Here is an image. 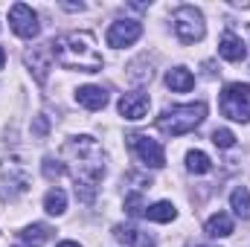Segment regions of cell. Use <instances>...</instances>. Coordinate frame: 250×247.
I'll return each mask as SVG.
<instances>
[{"label":"cell","mask_w":250,"mask_h":247,"mask_svg":"<svg viewBox=\"0 0 250 247\" xmlns=\"http://www.w3.org/2000/svg\"><path fill=\"white\" fill-rule=\"evenodd\" d=\"M64 157L73 166V181H76V198L82 204H93L96 186L105 178V160L102 148L93 137H73L64 145Z\"/></svg>","instance_id":"1"},{"label":"cell","mask_w":250,"mask_h":247,"mask_svg":"<svg viewBox=\"0 0 250 247\" xmlns=\"http://www.w3.org/2000/svg\"><path fill=\"white\" fill-rule=\"evenodd\" d=\"M50 56L62 64L64 70H82L96 73L102 70V56L96 50V41L90 32H67L50 41Z\"/></svg>","instance_id":"2"},{"label":"cell","mask_w":250,"mask_h":247,"mask_svg":"<svg viewBox=\"0 0 250 247\" xmlns=\"http://www.w3.org/2000/svg\"><path fill=\"white\" fill-rule=\"evenodd\" d=\"M207 120V102H189V105H175L157 117V128L169 137H181L195 131Z\"/></svg>","instance_id":"3"},{"label":"cell","mask_w":250,"mask_h":247,"mask_svg":"<svg viewBox=\"0 0 250 247\" xmlns=\"http://www.w3.org/2000/svg\"><path fill=\"white\" fill-rule=\"evenodd\" d=\"M29 189V172L21 163V157H3L0 160V198L15 201Z\"/></svg>","instance_id":"4"},{"label":"cell","mask_w":250,"mask_h":247,"mask_svg":"<svg viewBox=\"0 0 250 247\" xmlns=\"http://www.w3.org/2000/svg\"><path fill=\"white\" fill-rule=\"evenodd\" d=\"M221 114L236 123H250V84L233 82L221 90Z\"/></svg>","instance_id":"5"},{"label":"cell","mask_w":250,"mask_h":247,"mask_svg":"<svg viewBox=\"0 0 250 247\" xmlns=\"http://www.w3.org/2000/svg\"><path fill=\"white\" fill-rule=\"evenodd\" d=\"M172 23H175V35L184 41V44H195L204 38L207 26H204V15L195 9V6H178L175 15H172Z\"/></svg>","instance_id":"6"},{"label":"cell","mask_w":250,"mask_h":247,"mask_svg":"<svg viewBox=\"0 0 250 247\" xmlns=\"http://www.w3.org/2000/svg\"><path fill=\"white\" fill-rule=\"evenodd\" d=\"M128 145L134 148V154L140 157V163H146L148 169H163L166 166V154H163V145L146 134H131L128 137Z\"/></svg>","instance_id":"7"},{"label":"cell","mask_w":250,"mask_h":247,"mask_svg":"<svg viewBox=\"0 0 250 247\" xmlns=\"http://www.w3.org/2000/svg\"><path fill=\"white\" fill-rule=\"evenodd\" d=\"M9 23H12V29H15V35H21V38H35L38 35V15L32 12V6H26V3H15L12 9H9Z\"/></svg>","instance_id":"8"},{"label":"cell","mask_w":250,"mask_h":247,"mask_svg":"<svg viewBox=\"0 0 250 247\" xmlns=\"http://www.w3.org/2000/svg\"><path fill=\"white\" fill-rule=\"evenodd\" d=\"M140 35H143L140 21H117V23H111V29H108V47H117V50L131 47Z\"/></svg>","instance_id":"9"},{"label":"cell","mask_w":250,"mask_h":247,"mask_svg":"<svg viewBox=\"0 0 250 247\" xmlns=\"http://www.w3.org/2000/svg\"><path fill=\"white\" fill-rule=\"evenodd\" d=\"M148 105H151V99L146 96V93H140V90H134V93H125L123 99H120V114H123L125 120H143L146 114H148Z\"/></svg>","instance_id":"10"},{"label":"cell","mask_w":250,"mask_h":247,"mask_svg":"<svg viewBox=\"0 0 250 247\" xmlns=\"http://www.w3.org/2000/svg\"><path fill=\"white\" fill-rule=\"evenodd\" d=\"M218 56L224 59V62H245V56H248V47H245V41L236 35V32H224L221 35V41H218Z\"/></svg>","instance_id":"11"},{"label":"cell","mask_w":250,"mask_h":247,"mask_svg":"<svg viewBox=\"0 0 250 247\" xmlns=\"http://www.w3.org/2000/svg\"><path fill=\"white\" fill-rule=\"evenodd\" d=\"M76 102H79L82 108H87V111H102V108L108 105V93H105V87L84 84V87L76 90Z\"/></svg>","instance_id":"12"},{"label":"cell","mask_w":250,"mask_h":247,"mask_svg":"<svg viewBox=\"0 0 250 247\" xmlns=\"http://www.w3.org/2000/svg\"><path fill=\"white\" fill-rule=\"evenodd\" d=\"M50 44L47 47H35V50H29L26 53V64L32 67V73H35V82L38 84H44L47 82V70H50Z\"/></svg>","instance_id":"13"},{"label":"cell","mask_w":250,"mask_h":247,"mask_svg":"<svg viewBox=\"0 0 250 247\" xmlns=\"http://www.w3.org/2000/svg\"><path fill=\"white\" fill-rule=\"evenodd\" d=\"M204 233H207L209 239H227V236H233V218H230L227 212H215V215L207 218Z\"/></svg>","instance_id":"14"},{"label":"cell","mask_w":250,"mask_h":247,"mask_svg":"<svg viewBox=\"0 0 250 247\" xmlns=\"http://www.w3.org/2000/svg\"><path fill=\"white\" fill-rule=\"evenodd\" d=\"M166 84H169L175 93H187V90L195 87V76L189 73L187 67H175V70L166 73Z\"/></svg>","instance_id":"15"},{"label":"cell","mask_w":250,"mask_h":247,"mask_svg":"<svg viewBox=\"0 0 250 247\" xmlns=\"http://www.w3.org/2000/svg\"><path fill=\"white\" fill-rule=\"evenodd\" d=\"M50 236H53V230L47 224H32V227H26L21 233V242L26 247H38V245H44V242H50Z\"/></svg>","instance_id":"16"},{"label":"cell","mask_w":250,"mask_h":247,"mask_svg":"<svg viewBox=\"0 0 250 247\" xmlns=\"http://www.w3.org/2000/svg\"><path fill=\"white\" fill-rule=\"evenodd\" d=\"M175 206L169 204V201H157V204H151V206H146V218L148 221H157V224H166V221H175Z\"/></svg>","instance_id":"17"},{"label":"cell","mask_w":250,"mask_h":247,"mask_svg":"<svg viewBox=\"0 0 250 247\" xmlns=\"http://www.w3.org/2000/svg\"><path fill=\"white\" fill-rule=\"evenodd\" d=\"M230 206L236 209V215H239V218L250 221V192H248V186L233 189V195H230Z\"/></svg>","instance_id":"18"},{"label":"cell","mask_w":250,"mask_h":247,"mask_svg":"<svg viewBox=\"0 0 250 247\" xmlns=\"http://www.w3.org/2000/svg\"><path fill=\"white\" fill-rule=\"evenodd\" d=\"M44 209H47L50 215H62L64 209H67V195H64L59 186L44 195Z\"/></svg>","instance_id":"19"},{"label":"cell","mask_w":250,"mask_h":247,"mask_svg":"<svg viewBox=\"0 0 250 247\" xmlns=\"http://www.w3.org/2000/svg\"><path fill=\"white\" fill-rule=\"evenodd\" d=\"M187 169L192 175H207V172H212V160H209L204 151H189L187 154Z\"/></svg>","instance_id":"20"},{"label":"cell","mask_w":250,"mask_h":247,"mask_svg":"<svg viewBox=\"0 0 250 247\" xmlns=\"http://www.w3.org/2000/svg\"><path fill=\"white\" fill-rule=\"evenodd\" d=\"M114 239H117L120 245H128V247L143 245L140 230H137V227H131V224H117V227H114Z\"/></svg>","instance_id":"21"},{"label":"cell","mask_w":250,"mask_h":247,"mask_svg":"<svg viewBox=\"0 0 250 247\" xmlns=\"http://www.w3.org/2000/svg\"><path fill=\"white\" fill-rule=\"evenodd\" d=\"M212 143H215L218 148H233V145H236V134H233L230 128H215V131H212Z\"/></svg>","instance_id":"22"},{"label":"cell","mask_w":250,"mask_h":247,"mask_svg":"<svg viewBox=\"0 0 250 247\" xmlns=\"http://www.w3.org/2000/svg\"><path fill=\"white\" fill-rule=\"evenodd\" d=\"M41 169H44V178H50V181L53 178H62L64 172H67V166H64L62 160H56V157H44V166Z\"/></svg>","instance_id":"23"},{"label":"cell","mask_w":250,"mask_h":247,"mask_svg":"<svg viewBox=\"0 0 250 247\" xmlns=\"http://www.w3.org/2000/svg\"><path fill=\"white\" fill-rule=\"evenodd\" d=\"M125 212L134 215V218H137V215H146V204H143V195H140V192H134V195L125 198Z\"/></svg>","instance_id":"24"},{"label":"cell","mask_w":250,"mask_h":247,"mask_svg":"<svg viewBox=\"0 0 250 247\" xmlns=\"http://www.w3.org/2000/svg\"><path fill=\"white\" fill-rule=\"evenodd\" d=\"M47 128H50V125H47V117H38V120H35V134H38V137H44Z\"/></svg>","instance_id":"25"},{"label":"cell","mask_w":250,"mask_h":247,"mask_svg":"<svg viewBox=\"0 0 250 247\" xmlns=\"http://www.w3.org/2000/svg\"><path fill=\"white\" fill-rule=\"evenodd\" d=\"M56 247H82V245H76V242H62V245H56Z\"/></svg>","instance_id":"26"},{"label":"cell","mask_w":250,"mask_h":247,"mask_svg":"<svg viewBox=\"0 0 250 247\" xmlns=\"http://www.w3.org/2000/svg\"><path fill=\"white\" fill-rule=\"evenodd\" d=\"M3 64H6V53H3V47H0V70H3Z\"/></svg>","instance_id":"27"},{"label":"cell","mask_w":250,"mask_h":247,"mask_svg":"<svg viewBox=\"0 0 250 247\" xmlns=\"http://www.w3.org/2000/svg\"><path fill=\"white\" fill-rule=\"evenodd\" d=\"M15 247H23V245H15Z\"/></svg>","instance_id":"28"},{"label":"cell","mask_w":250,"mask_h":247,"mask_svg":"<svg viewBox=\"0 0 250 247\" xmlns=\"http://www.w3.org/2000/svg\"><path fill=\"white\" fill-rule=\"evenodd\" d=\"M143 247H146V245H143ZM148 247H151V245H148Z\"/></svg>","instance_id":"29"}]
</instances>
